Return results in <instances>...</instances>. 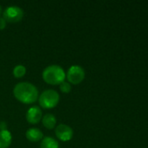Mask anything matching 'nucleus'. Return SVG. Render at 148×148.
Here are the masks:
<instances>
[{"mask_svg": "<svg viewBox=\"0 0 148 148\" xmlns=\"http://www.w3.org/2000/svg\"><path fill=\"white\" fill-rule=\"evenodd\" d=\"M13 95L15 98L22 103L31 104L38 98V88L30 82H19L13 88Z\"/></svg>", "mask_w": 148, "mask_h": 148, "instance_id": "nucleus-1", "label": "nucleus"}, {"mask_svg": "<svg viewBox=\"0 0 148 148\" xmlns=\"http://www.w3.org/2000/svg\"><path fill=\"white\" fill-rule=\"evenodd\" d=\"M42 77L44 81L51 85H58L61 84L65 82V73L64 69L58 65H50L46 67L42 74Z\"/></svg>", "mask_w": 148, "mask_h": 148, "instance_id": "nucleus-2", "label": "nucleus"}, {"mask_svg": "<svg viewBox=\"0 0 148 148\" xmlns=\"http://www.w3.org/2000/svg\"><path fill=\"white\" fill-rule=\"evenodd\" d=\"M38 102L43 108H53L59 102V95L53 89H46L38 97Z\"/></svg>", "mask_w": 148, "mask_h": 148, "instance_id": "nucleus-3", "label": "nucleus"}, {"mask_svg": "<svg viewBox=\"0 0 148 148\" xmlns=\"http://www.w3.org/2000/svg\"><path fill=\"white\" fill-rule=\"evenodd\" d=\"M24 16V10L16 5H11L7 7L3 14V17L6 22L9 23H17Z\"/></svg>", "mask_w": 148, "mask_h": 148, "instance_id": "nucleus-4", "label": "nucleus"}, {"mask_svg": "<svg viewBox=\"0 0 148 148\" xmlns=\"http://www.w3.org/2000/svg\"><path fill=\"white\" fill-rule=\"evenodd\" d=\"M65 76L71 83L77 85L83 82L85 76V73L82 67L79 65H73L68 69L67 75Z\"/></svg>", "mask_w": 148, "mask_h": 148, "instance_id": "nucleus-5", "label": "nucleus"}, {"mask_svg": "<svg viewBox=\"0 0 148 148\" xmlns=\"http://www.w3.org/2000/svg\"><path fill=\"white\" fill-rule=\"evenodd\" d=\"M55 134L62 141H69L72 139L73 130L65 124H59L55 129Z\"/></svg>", "mask_w": 148, "mask_h": 148, "instance_id": "nucleus-6", "label": "nucleus"}, {"mask_svg": "<svg viewBox=\"0 0 148 148\" xmlns=\"http://www.w3.org/2000/svg\"><path fill=\"white\" fill-rule=\"evenodd\" d=\"M42 119V111L38 106L30 108L26 112V121L31 124H37Z\"/></svg>", "mask_w": 148, "mask_h": 148, "instance_id": "nucleus-7", "label": "nucleus"}, {"mask_svg": "<svg viewBox=\"0 0 148 148\" xmlns=\"http://www.w3.org/2000/svg\"><path fill=\"white\" fill-rule=\"evenodd\" d=\"M25 136L28 140H30L31 142H37L43 139V133L41 132L40 129L32 127L26 131Z\"/></svg>", "mask_w": 148, "mask_h": 148, "instance_id": "nucleus-8", "label": "nucleus"}, {"mask_svg": "<svg viewBox=\"0 0 148 148\" xmlns=\"http://www.w3.org/2000/svg\"><path fill=\"white\" fill-rule=\"evenodd\" d=\"M12 136L8 130L0 131V148H8L11 144Z\"/></svg>", "mask_w": 148, "mask_h": 148, "instance_id": "nucleus-9", "label": "nucleus"}, {"mask_svg": "<svg viewBox=\"0 0 148 148\" xmlns=\"http://www.w3.org/2000/svg\"><path fill=\"white\" fill-rule=\"evenodd\" d=\"M43 125L47 128V129H52L56 126V117L52 114H47L43 117Z\"/></svg>", "mask_w": 148, "mask_h": 148, "instance_id": "nucleus-10", "label": "nucleus"}, {"mask_svg": "<svg viewBox=\"0 0 148 148\" xmlns=\"http://www.w3.org/2000/svg\"><path fill=\"white\" fill-rule=\"evenodd\" d=\"M40 148H59L58 141L52 137H45L40 143Z\"/></svg>", "mask_w": 148, "mask_h": 148, "instance_id": "nucleus-11", "label": "nucleus"}, {"mask_svg": "<svg viewBox=\"0 0 148 148\" xmlns=\"http://www.w3.org/2000/svg\"><path fill=\"white\" fill-rule=\"evenodd\" d=\"M12 73H13V75L16 78H22L26 73V69L23 65H17L13 69Z\"/></svg>", "mask_w": 148, "mask_h": 148, "instance_id": "nucleus-12", "label": "nucleus"}, {"mask_svg": "<svg viewBox=\"0 0 148 148\" xmlns=\"http://www.w3.org/2000/svg\"><path fill=\"white\" fill-rule=\"evenodd\" d=\"M59 88H60V90H61L63 93H65V94L70 93V92H71V90H72V87H71V85H70L68 82H62V83L59 85Z\"/></svg>", "mask_w": 148, "mask_h": 148, "instance_id": "nucleus-13", "label": "nucleus"}, {"mask_svg": "<svg viewBox=\"0 0 148 148\" xmlns=\"http://www.w3.org/2000/svg\"><path fill=\"white\" fill-rule=\"evenodd\" d=\"M6 26V21L3 17H0V29H3Z\"/></svg>", "mask_w": 148, "mask_h": 148, "instance_id": "nucleus-14", "label": "nucleus"}, {"mask_svg": "<svg viewBox=\"0 0 148 148\" xmlns=\"http://www.w3.org/2000/svg\"><path fill=\"white\" fill-rule=\"evenodd\" d=\"M7 130V125L4 121H0V131Z\"/></svg>", "mask_w": 148, "mask_h": 148, "instance_id": "nucleus-15", "label": "nucleus"}, {"mask_svg": "<svg viewBox=\"0 0 148 148\" xmlns=\"http://www.w3.org/2000/svg\"><path fill=\"white\" fill-rule=\"evenodd\" d=\"M1 13H2V8H1V6H0V15H1Z\"/></svg>", "mask_w": 148, "mask_h": 148, "instance_id": "nucleus-16", "label": "nucleus"}]
</instances>
